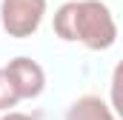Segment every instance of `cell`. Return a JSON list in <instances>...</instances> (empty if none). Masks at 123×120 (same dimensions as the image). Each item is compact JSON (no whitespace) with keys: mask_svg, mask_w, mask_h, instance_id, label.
Returning a JSON list of instances; mask_svg holds the SVG:
<instances>
[{"mask_svg":"<svg viewBox=\"0 0 123 120\" xmlns=\"http://www.w3.org/2000/svg\"><path fill=\"white\" fill-rule=\"evenodd\" d=\"M55 34L69 43H83L92 52L112 49L117 40V23L100 0H69L55 12Z\"/></svg>","mask_w":123,"mask_h":120,"instance_id":"obj_1","label":"cell"},{"mask_svg":"<svg viewBox=\"0 0 123 120\" xmlns=\"http://www.w3.org/2000/svg\"><path fill=\"white\" fill-rule=\"evenodd\" d=\"M46 17V0H3L0 3V23L9 37H31Z\"/></svg>","mask_w":123,"mask_h":120,"instance_id":"obj_2","label":"cell"},{"mask_svg":"<svg viewBox=\"0 0 123 120\" xmlns=\"http://www.w3.org/2000/svg\"><path fill=\"white\" fill-rule=\"evenodd\" d=\"M3 72L12 80V86H14L20 100H34L46 89V72H43V66L37 60H31V57L9 60V66H3Z\"/></svg>","mask_w":123,"mask_h":120,"instance_id":"obj_3","label":"cell"},{"mask_svg":"<svg viewBox=\"0 0 123 120\" xmlns=\"http://www.w3.org/2000/svg\"><path fill=\"white\" fill-rule=\"evenodd\" d=\"M66 120H117L115 109L97 97V94H86V97H77L69 112H66Z\"/></svg>","mask_w":123,"mask_h":120,"instance_id":"obj_4","label":"cell"},{"mask_svg":"<svg viewBox=\"0 0 123 120\" xmlns=\"http://www.w3.org/2000/svg\"><path fill=\"white\" fill-rule=\"evenodd\" d=\"M17 103H20L17 91L12 86V80L6 77V72L0 69V112H6V109H12V106H17Z\"/></svg>","mask_w":123,"mask_h":120,"instance_id":"obj_5","label":"cell"},{"mask_svg":"<svg viewBox=\"0 0 123 120\" xmlns=\"http://www.w3.org/2000/svg\"><path fill=\"white\" fill-rule=\"evenodd\" d=\"M0 120H37V117H31V114H23V112H12V109H9V114H3Z\"/></svg>","mask_w":123,"mask_h":120,"instance_id":"obj_6","label":"cell"}]
</instances>
